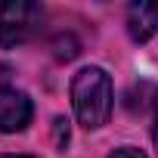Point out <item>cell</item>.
Listing matches in <instances>:
<instances>
[{
	"instance_id": "obj_3",
	"label": "cell",
	"mask_w": 158,
	"mask_h": 158,
	"mask_svg": "<svg viewBox=\"0 0 158 158\" xmlns=\"http://www.w3.org/2000/svg\"><path fill=\"white\" fill-rule=\"evenodd\" d=\"M34 115V106L31 99L16 90V87H6V84H0V133H19L28 127Z\"/></svg>"
},
{
	"instance_id": "obj_5",
	"label": "cell",
	"mask_w": 158,
	"mask_h": 158,
	"mask_svg": "<svg viewBox=\"0 0 158 158\" xmlns=\"http://www.w3.org/2000/svg\"><path fill=\"white\" fill-rule=\"evenodd\" d=\"M56 56L59 59H74L77 56V40L74 37H59L56 40Z\"/></svg>"
},
{
	"instance_id": "obj_9",
	"label": "cell",
	"mask_w": 158,
	"mask_h": 158,
	"mask_svg": "<svg viewBox=\"0 0 158 158\" xmlns=\"http://www.w3.org/2000/svg\"><path fill=\"white\" fill-rule=\"evenodd\" d=\"M3 158H31V155H3Z\"/></svg>"
},
{
	"instance_id": "obj_6",
	"label": "cell",
	"mask_w": 158,
	"mask_h": 158,
	"mask_svg": "<svg viewBox=\"0 0 158 158\" xmlns=\"http://www.w3.org/2000/svg\"><path fill=\"white\" fill-rule=\"evenodd\" d=\"M109 158H149L143 149H133V146H121V149H115Z\"/></svg>"
},
{
	"instance_id": "obj_7",
	"label": "cell",
	"mask_w": 158,
	"mask_h": 158,
	"mask_svg": "<svg viewBox=\"0 0 158 158\" xmlns=\"http://www.w3.org/2000/svg\"><path fill=\"white\" fill-rule=\"evenodd\" d=\"M53 124H56V143H59V149H65V143H68V121L56 118Z\"/></svg>"
},
{
	"instance_id": "obj_1",
	"label": "cell",
	"mask_w": 158,
	"mask_h": 158,
	"mask_svg": "<svg viewBox=\"0 0 158 158\" xmlns=\"http://www.w3.org/2000/svg\"><path fill=\"white\" fill-rule=\"evenodd\" d=\"M112 77L99 65H87L71 77V106L87 130H96L112 115Z\"/></svg>"
},
{
	"instance_id": "obj_8",
	"label": "cell",
	"mask_w": 158,
	"mask_h": 158,
	"mask_svg": "<svg viewBox=\"0 0 158 158\" xmlns=\"http://www.w3.org/2000/svg\"><path fill=\"white\" fill-rule=\"evenodd\" d=\"M152 139L158 146V99H155V124H152Z\"/></svg>"
},
{
	"instance_id": "obj_2",
	"label": "cell",
	"mask_w": 158,
	"mask_h": 158,
	"mask_svg": "<svg viewBox=\"0 0 158 158\" xmlns=\"http://www.w3.org/2000/svg\"><path fill=\"white\" fill-rule=\"evenodd\" d=\"M40 19H44V10L37 3H25V0L0 3V44L6 50L25 44L40 28Z\"/></svg>"
},
{
	"instance_id": "obj_4",
	"label": "cell",
	"mask_w": 158,
	"mask_h": 158,
	"mask_svg": "<svg viewBox=\"0 0 158 158\" xmlns=\"http://www.w3.org/2000/svg\"><path fill=\"white\" fill-rule=\"evenodd\" d=\"M127 31L136 44H146L158 31V3H133L127 10Z\"/></svg>"
}]
</instances>
